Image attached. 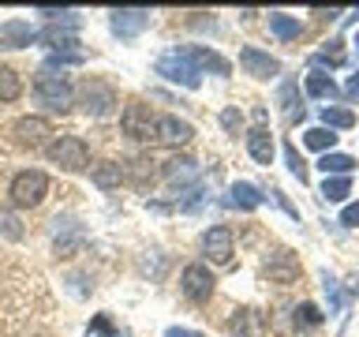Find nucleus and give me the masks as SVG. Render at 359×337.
<instances>
[{"label":"nucleus","instance_id":"obj_1","mask_svg":"<svg viewBox=\"0 0 359 337\" xmlns=\"http://www.w3.org/2000/svg\"><path fill=\"white\" fill-rule=\"evenodd\" d=\"M34 94H38V101L53 112H67L75 105V90L67 83V75L56 72V67H41V72L34 75Z\"/></svg>","mask_w":359,"mask_h":337},{"label":"nucleus","instance_id":"obj_2","mask_svg":"<svg viewBox=\"0 0 359 337\" xmlns=\"http://www.w3.org/2000/svg\"><path fill=\"white\" fill-rule=\"evenodd\" d=\"M45 157H49L53 165L67 168V173H83V168H90V146L79 139V135H60V139L45 143Z\"/></svg>","mask_w":359,"mask_h":337},{"label":"nucleus","instance_id":"obj_3","mask_svg":"<svg viewBox=\"0 0 359 337\" xmlns=\"http://www.w3.org/2000/svg\"><path fill=\"white\" fill-rule=\"evenodd\" d=\"M8 195L15 206H41V199L49 195V176H45L41 168H22V173H15V180H11Z\"/></svg>","mask_w":359,"mask_h":337},{"label":"nucleus","instance_id":"obj_4","mask_svg":"<svg viewBox=\"0 0 359 337\" xmlns=\"http://www.w3.org/2000/svg\"><path fill=\"white\" fill-rule=\"evenodd\" d=\"M157 75H165L168 83H180V86H187V90H195V86L202 83V75L195 72V64H191L180 49L165 53L161 60H157Z\"/></svg>","mask_w":359,"mask_h":337},{"label":"nucleus","instance_id":"obj_5","mask_svg":"<svg viewBox=\"0 0 359 337\" xmlns=\"http://www.w3.org/2000/svg\"><path fill=\"white\" fill-rule=\"evenodd\" d=\"M79 98H83L86 117H109V112L116 109V90L97 83V79H90V83L79 86Z\"/></svg>","mask_w":359,"mask_h":337},{"label":"nucleus","instance_id":"obj_6","mask_svg":"<svg viewBox=\"0 0 359 337\" xmlns=\"http://www.w3.org/2000/svg\"><path fill=\"white\" fill-rule=\"evenodd\" d=\"M213 285H217V281H213V274L202 263H191L184 274H180V289H184V296L195 300V303H206L213 296Z\"/></svg>","mask_w":359,"mask_h":337},{"label":"nucleus","instance_id":"obj_7","mask_svg":"<svg viewBox=\"0 0 359 337\" xmlns=\"http://www.w3.org/2000/svg\"><path fill=\"white\" fill-rule=\"evenodd\" d=\"M109 27L120 38H139V34L150 27V8H116L109 11Z\"/></svg>","mask_w":359,"mask_h":337},{"label":"nucleus","instance_id":"obj_8","mask_svg":"<svg viewBox=\"0 0 359 337\" xmlns=\"http://www.w3.org/2000/svg\"><path fill=\"white\" fill-rule=\"evenodd\" d=\"M120 124H123V131H128L131 139H142V143H146V139H154V135H157V117L150 112V105H139V101L123 109Z\"/></svg>","mask_w":359,"mask_h":337},{"label":"nucleus","instance_id":"obj_9","mask_svg":"<svg viewBox=\"0 0 359 337\" xmlns=\"http://www.w3.org/2000/svg\"><path fill=\"white\" fill-rule=\"evenodd\" d=\"M202 251H206L210 263H217V266H232V232L224 229V225H213V229L202 232Z\"/></svg>","mask_w":359,"mask_h":337},{"label":"nucleus","instance_id":"obj_10","mask_svg":"<svg viewBox=\"0 0 359 337\" xmlns=\"http://www.w3.org/2000/svg\"><path fill=\"white\" fill-rule=\"evenodd\" d=\"M11 135H15L19 146H45V139L53 135V124L41 117H19L11 124Z\"/></svg>","mask_w":359,"mask_h":337},{"label":"nucleus","instance_id":"obj_11","mask_svg":"<svg viewBox=\"0 0 359 337\" xmlns=\"http://www.w3.org/2000/svg\"><path fill=\"white\" fill-rule=\"evenodd\" d=\"M30 41H38V30H34L27 19L0 22V49H27Z\"/></svg>","mask_w":359,"mask_h":337},{"label":"nucleus","instance_id":"obj_12","mask_svg":"<svg viewBox=\"0 0 359 337\" xmlns=\"http://www.w3.org/2000/svg\"><path fill=\"white\" fill-rule=\"evenodd\" d=\"M157 143H165V146H184L195 139V128H191L187 120H180V117H157V135H154Z\"/></svg>","mask_w":359,"mask_h":337},{"label":"nucleus","instance_id":"obj_13","mask_svg":"<svg viewBox=\"0 0 359 337\" xmlns=\"http://www.w3.org/2000/svg\"><path fill=\"white\" fill-rule=\"evenodd\" d=\"M240 64L247 67V75H255V79H269V75H277V72H280V64L273 60V56L262 53V49H255V45L240 49Z\"/></svg>","mask_w":359,"mask_h":337},{"label":"nucleus","instance_id":"obj_14","mask_svg":"<svg viewBox=\"0 0 359 337\" xmlns=\"http://www.w3.org/2000/svg\"><path fill=\"white\" fill-rule=\"evenodd\" d=\"M180 53H184L187 60L195 64L198 75H202V72H217V75H229V72H232V64L224 60L221 53H213V49H180Z\"/></svg>","mask_w":359,"mask_h":337},{"label":"nucleus","instance_id":"obj_15","mask_svg":"<svg viewBox=\"0 0 359 337\" xmlns=\"http://www.w3.org/2000/svg\"><path fill=\"white\" fill-rule=\"evenodd\" d=\"M266 277H269V281H280V285H288V281L299 277V263H296L288 251H277V255L266 263Z\"/></svg>","mask_w":359,"mask_h":337},{"label":"nucleus","instance_id":"obj_16","mask_svg":"<svg viewBox=\"0 0 359 337\" xmlns=\"http://www.w3.org/2000/svg\"><path fill=\"white\" fill-rule=\"evenodd\" d=\"M247 150H251V157L258 165H269V161H273V135H269L266 128L247 131Z\"/></svg>","mask_w":359,"mask_h":337},{"label":"nucleus","instance_id":"obj_17","mask_svg":"<svg viewBox=\"0 0 359 337\" xmlns=\"http://www.w3.org/2000/svg\"><path fill=\"white\" fill-rule=\"evenodd\" d=\"M307 94H311V98H325V101H333V98H341V90H337L333 75H325V72H311V75H307Z\"/></svg>","mask_w":359,"mask_h":337},{"label":"nucleus","instance_id":"obj_18","mask_svg":"<svg viewBox=\"0 0 359 337\" xmlns=\"http://www.w3.org/2000/svg\"><path fill=\"white\" fill-rule=\"evenodd\" d=\"M269 30H273L280 41H292V38H299V34H303L299 19L285 15V11H269Z\"/></svg>","mask_w":359,"mask_h":337},{"label":"nucleus","instance_id":"obj_19","mask_svg":"<svg viewBox=\"0 0 359 337\" xmlns=\"http://www.w3.org/2000/svg\"><path fill=\"white\" fill-rule=\"evenodd\" d=\"M38 41H45V45H56V49H72V45H79L75 41V27H45V30H38Z\"/></svg>","mask_w":359,"mask_h":337},{"label":"nucleus","instance_id":"obj_20","mask_svg":"<svg viewBox=\"0 0 359 337\" xmlns=\"http://www.w3.org/2000/svg\"><path fill=\"white\" fill-rule=\"evenodd\" d=\"M165 180L168 184H191V180H195V161H191V157H176V161H168L165 165Z\"/></svg>","mask_w":359,"mask_h":337},{"label":"nucleus","instance_id":"obj_21","mask_svg":"<svg viewBox=\"0 0 359 337\" xmlns=\"http://www.w3.org/2000/svg\"><path fill=\"white\" fill-rule=\"evenodd\" d=\"M318 168L325 176H348L355 168V157H348V154H322Z\"/></svg>","mask_w":359,"mask_h":337},{"label":"nucleus","instance_id":"obj_22","mask_svg":"<svg viewBox=\"0 0 359 337\" xmlns=\"http://www.w3.org/2000/svg\"><path fill=\"white\" fill-rule=\"evenodd\" d=\"M90 180L101 187V191H109V187H120V180H123V168L116 161H105V165H97L94 173H90Z\"/></svg>","mask_w":359,"mask_h":337},{"label":"nucleus","instance_id":"obj_23","mask_svg":"<svg viewBox=\"0 0 359 337\" xmlns=\"http://www.w3.org/2000/svg\"><path fill=\"white\" fill-rule=\"evenodd\" d=\"M229 195H232L229 202H232V206H240V210H255L258 202H262V195H258V187H255V184H243V180H240V184H232Z\"/></svg>","mask_w":359,"mask_h":337},{"label":"nucleus","instance_id":"obj_24","mask_svg":"<svg viewBox=\"0 0 359 337\" xmlns=\"http://www.w3.org/2000/svg\"><path fill=\"white\" fill-rule=\"evenodd\" d=\"M348 195H352V180L348 176H325L322 180V199L325 202H341Z\"/></svg>","mask_w":359,"mask_h":337},{"label":"nucleus","instance_id":"obj_25","mask_svg":"<svg viewBox=\"0 0 359 337\" xmlns=\"http://www.w3.org/2000/svg\"><path fill=\"white\" fill-rule=\"evenodd\" d=\"M303 143H307L311 150L333 154V146H337V135H333L330 128H311V131H303Z\"/></svg>","mask_w":359,"mask_h":337},{"label":"nucleus","instance_id":"obj_26","mask_svg":"<svg viewBox=\"0 0 359 337\" xmlns=\"http://www.w3.org/2000/svg\"><path fill=\"white\" fill-rule=\"evenodd\" d=\"M322 124L325 128H355V112L352 109H337V105H325L322 109Z\"/></svg>","mask_w":359,"mask_h":337},{"label":"nucleus","instance_id":"obj_27","mask_svg":"<svg viewBox=\"0 0 359 337\" xmlns=\"http://www.w3.org/2000/svg\"><path fill=\"white\" fill-rule=\"evenodd\" d=\"M299 86L296 83H285L280 86V105H285V112H288V124H296V120H303V105H299Z\"/></svg>","mask_w":359,"mask_h":337},{"label":"nucleus","instance_id":"obj_28","mask_svg":"<svg viewBox=\"0 0 359 337\" xmlns=\"http://www.w3.org/2000/svg\"><path fill=\"white\" fill-rule=\"evenodd\" d=\"M22 94V83H19V75L11 72V67L0 64V101H15Z\"/></svg>","mask_w":359,"mask_h":337},{"label":"nucleus","instance_id":"obj_29","mask_svg":"<svg viewBox=\"0 0 359 337\" xmlns=\"http://www.w3.org/2000/svg\"><path fill=\"white\" fill-rule=\"evenodd\" d=\"M83 60H86L83 49H53L49 60H45V67H60V72H64L67 64H83Z\"/></svg>","mask_w":359,"mask_h":337},{"label":"nucleus","instance_id":"obj_30","mask_svg":"<svg viewBox=\"0 0 359 337\" xmlns=\"http://www.w3.org/2000/svg\"><path fill=\"white\" fill-rule=\"evenodd\" d=\"M296 326H303V330L322 326V311L314 308V303H299V308H296Z\"/></svg>","mask_w":359,"mask_h":337},{"label":"nucleus","instance_id":"obj_31","mask_svg":"<svg viewBox=\"0 0 359 337\" xmlns=\"http://www.w3.org/2000/svg\"><path fill=\"white\" fill-rule=\"evenodd\" d=\"M0 236H4V240H22V225H19L15 213L0 210Z\"/></svg>","mask_w":359,"mask_h":337},{"label":"nucleus","instance_id":"obj_32","mask_svg":"<svg viewBox=\"0 0 359 337\" xmlns=\"http://www.w3.org/2000/svg\"><path fill=\"white\" fill-rule=\"evenodd\" d=\"M285 157H288L292 176H299V184H307V165H303V157H299V150L292 143H285Z\"/></svg>","mask_w":359,"mask_h":337},{"label":"nucleus","instance_id":"obj_33","mask_svg":"<svg viewBox=\"0 0 359 337\" xmlns=\"http://www.w3.org/2000/svg\"><path fill=\"white\" fill-rule=\"evenodd\" d=\"M232 330H236V333H258V319H255V311H236Z\"/></svg>","mask_w":359,"mask_h":337},{"label":"nucleus","instance_id":"obj_34","mask_svg":"<svg viewBox=\"0 0 359 337\" xmlns=\"http://www.w3.org/2000/svg\"><path fill=\"white\" fill-rule=\"evenodd\" d=\"M90 337H123V333L112 330V322L105 319V315H97V319L90 322Z\"/></svg>","mask_w":359,"mask_h":337},{"label":"nucleus","instance_id":"obj_35","mask_svg":"<svg viewBox=\"0 0 359 337\" xmlns=\"http://www.w3.org/2000/svg\"><path fill=\"white\" fill-rule=\"evenodd\" d=\"M322 60H330L333 67L337 64H344V49H341V41H325V49H322V56H318V64Z\"/></svg>","mask_w":359,"mask_h":337},{"label":"nucleus","instance_id":"obj_36","mask_svg":"<svg viewBox=\"0 0 359 337\" xmlns=\"http://www.w3.org/2000/svg\"><path fill=\"white\" fill-rule=\"evenodd\" d=\"M221 124H224L229 131H240V128H243V112H240V109H224V112H221Z\"/></svg>","mask_w":359,"mask_h":337},{"label":"nucleus","instance_id":"obj_37","mask_svg":"<svg viewBox=\"0 0 359 337\" xmlns=\"http://www.w3.org/2000/svg\"><path fill=\"white\" fill-rule=\"evenodd\" d=\"M322 285H325V296H330V308L337 311V308H341V289H337V281L330 274H322Z\"/></svg>","mask_w":359,"mask_h":337},{"label":"nucleus","instance_id":"obj_38","mask_svg":"<svg viewBox=\"0 0 359 337\" xmlns=\"http://www.w3.org/2000/svg\"><path fill=\"white\" fill-rule=\"evenodd\" d=\"M341 225H348V229H355V225H359V202H348V206H344Z\"/></svg>","mask_w":359,"mask_h":337},{"label":"nucleus","instance_id":"obj_39","mask_svg":"<svg viewBox=\"0 0 359 337\" xmlns=\"http://www.w3.org/2000/svg\"><path fill=\"white\" fill-rule=\"evenodd\" d=\"M165 337H202V333H191V330H180V326H168Z\"/></svg>","mask_w":359,"mask_h":337},{"label":"nucleus","instance_id":"obj_40","mask_svg":"<svg viewBox=\"0 0 359 337\" xmlns=\"http://www.w3.org/2000/svg\"><path fill=\"white\" fill-rule=\"evenodd\" d=\"M348 98H359V72L348 79Z\"/></svg>","mask_w":359,"mask_h":337},{"label":"nucleus","instance_id":"obj_41","mask_svg":"<svg viewBox=\"0 0 359 337\" xmlns=\"http://www.w3.org/2000/svg\"><path fill=\"white\" fill-rule=\"evenodd\" d=\"M355 49H359V38H355Z\"/></svg>","mask_w":359,"mask_h":337}]
</instances>
